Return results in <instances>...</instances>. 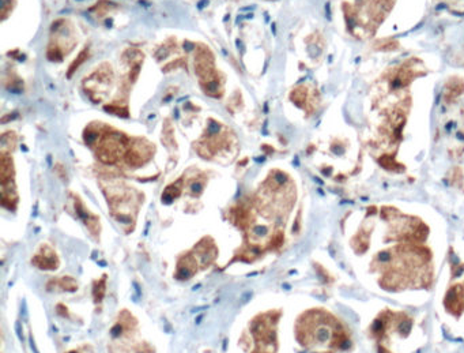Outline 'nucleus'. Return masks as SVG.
<instances>
[{
	"mask_svg": "<svg viewBox=\"0 0 464 353\" xmlns=\"http://www.w3.org/2000/svg\"><path fill=\"white\" fill-rule=\"evenodd\" d=\"M266 233H267V228H264V226H258V228H255V231H253V235L259 236V237L266 236Z\"/></svg>",
	"mask_w": 464,
	"mask_h": 353,
	"instance_id": "nucleus-1",
	"label": "nucleus"
}]
</instances>
